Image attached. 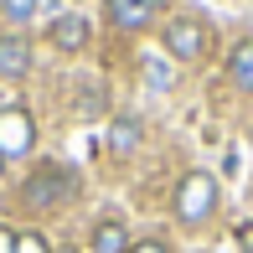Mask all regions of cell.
<instances>
[{"label":"cell","mask_w":253,"mask_h":253,"mask_svg":"<svg viewBox=\"0 0 253 253\" xmlns=\"http://www.w3.org/2000/svg\"><path fill=\"white\" fill-rule=\"evenodd\" d=\"M217 197H222V191H217V176H212V170H186L181 186H176V197H170V212H176L181 227H202V222H212Z\"/></svg>","instance_id":"1"},{"label":"cell","mask_w":253,"mask_h":253,"mask_svg":"<svg viewBox=\"0 0 253 253\" xmlns=\"http://www.w3.org/2000/svg\"><path fill=\"white\" fill-rule=\"evenodd\" d=\"M140 140H145V124L140 119H129V114H114V119H109V150L114 155H134Z\"/></svg>","instance_id":"8"},{"label":"cell","mask_w":253,"mask_h":253,"mask_svg":"<svg viewBox=\"0 0 253 253\" xmlns=\"http://www.w3.org/2000/svg\"><path fill=\"white\" fill-rule=\"evenodd\" d=\"M93 253H129V227L119 217H103L93 227Z\"/></svg>","instance_id":"9"},{"label":"cell","mask_w":253,"mask_h":253,"mask_svg":"<svg viewBox=\"0 0 253 253\" xmlns=\"http://www.w3.org/2000/svg\"><path fill=\"white\" fill-rule=\"evenodd\" d=\"M31 145H37V119L21 103H5L0 109V160H26Z\"/></svg>","instance_id":"4"},{"label":"cell","mask_w":253,"mask_h":253,"mask_svg":"<svg viewBox=\"0 0 253 253\" xmlns=\"http://www.w3.org/2000/svg\"><path fill=\"white\" fill-rule=\"evenodd\" d=\"M52 253H83V248H73V243H62V248H52Z\"/></svg>","instance_id":"15"},{"label":"cell","mask_w":253,"mask_h":253,"mask_svg":"<svg viewBox=\"0 0 253 253\" xmlns=\"http://www.w3.org/2000/svg\"><path fill=\"white\" fill-rule=\"evenodd\" d=\"M0 253H10V233H0Z\"/></svg>","instance_id":"14"},{"label":"cell","mask_w":253,"mask_h":253,"mask_svg":"<svg viewBox=\"0 0 253 253\" xmlns=\"http://www.w3.org/2000/svg\"><path fill=\"white\" fill-rule=\"evenodd\" d=\"M160 47H166L176 62H207V52H212V26L197 16H176L160 26Z\"/></svg>","instance_id":"3"},{"label":"cell","mask_w":253,"mask_h":253,"mask_svg":"<svg viewBox=\"0 0 253 253\" xmlns=\"http://www.w3.org/2000/svg\"><path fill=\"white\" fill-rule=\"evenodd\" d=\"M10 253H52V248H47V238H42V233H31V227H26V233H10Z\"/></svg>","instance_id":"11"},{"label":"cell","mask_w":253,"mask_h":253,"mask_svg":"<svg viewBox=\"0 0 253 253\" xmlns=\"http://www.w3.org/2000/svg\"><path fill=\"white\" fill-rule=\"evenodd\" d=\"M155 10H160V0H103V16L119 31H145L155 21Z\"/></svg>","instance_id":"5"},{"label":"cell","mask_w":253,"mask_h":253,"mask_svg":"<svg viewBox=\"0 0 253 253\" xmlns=\"http://www.w3.org/2000/svg\"><path fill=\"white\" fill-rule=\"evenodd\" d=\"M88 37H93V26H88L83 16H57V21H47V42H52L57 52H83Z\"/></svg>","instance_id":"6"},{"label":"cell","mask_w":253,"mask_h":253,"mask_svg":"<svg viewBox=\"0 0 253 253\" xmlns=\"http://www.w3.org/2000/svg\"><path fill=\"white\" fill-rule=\"evenodd\" d=\"M78 109L83 114H103V88H83V93H78Z\"/></svg>","instance_id":"12"},{"label":"cell","mask_w":253,"mask_h":253,"mask_svg":"<svg viewBox=\"0 0 253 253\" xmlns=\"http://www.w3.org/2000/svg\"><path fill=\"white\" fill-rule=\"evenodd\" d=\"M21 197H26L31 212H62V207L78 197V176L67 166H57V160H47V166H37L26 176V191H21Z\"/></svg>","instance_id":"2"},{"label":"cell","mask_w":253,"mask_h":253,"mask_svg":"<svg viewBox=\"0 0 253 253\" xmlns=\"http://www.w3.org/2000/svg\"><path fill=\"white\" fill-rule=\"evenodd\" d=\"M129 253H170L160 238H140V243H129Z\"/></svg>","instance_id":"13"},{"label":"cell","mask_w":253,"mask_h":253,"mask_svg":"<svg viewBox=\"0 0 253 253\" xmlns=\"http://www.w3.org/2000/svg\"><path fill=\"white\" fill-rule=\"evenodd\" d=\"M26 73H31V42L16 37V31L0 37V78H5V83H21Z\"/></svg>","instance_id":"7"},{"label":"cell","mask_w":253,"mask_h":253,"mask_svg":"<svg viewBox=\"0 0 253 253\" xmlns=\"http://www.w3.org/2000/svg\"><path fill=\"white\" fill-rule=\"evenodd\" d=\"M227 78H233L243 93H253V37L233 47V57H227Z\"/></svg>","instance_id":"10"}]
</instances>
